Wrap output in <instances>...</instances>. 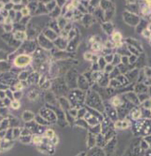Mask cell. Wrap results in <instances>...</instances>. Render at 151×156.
Returning a JSON list of instances; mask_svg holds the SVG:
<instances>
[{"instance_id": "cell-1", "label": "cell", "mask_w": 151, "mask_h": 156, "mask_svg": "<svg viewBox=\"0 0 151 156\" xmlns=\"http://www.w3.org/2000/svg\"><path fill=\"white\" fill-rule=\"evenodd\" d=\"M31 60V58L27 55H21L17 56L14 61L15 65L18 67H24L28 65Z\"/></svg>"}, {"instance_id": "cell-2", "label": "cell", "mask_w": 151, "mask_h": 156, "mask_svg": "<svg viewBox=\"0 0 151 156\" xmlns=\"http://www.w3.org/2000/svg\"><path fill=\"white\" fill-rule=\"evenodd\" d=\"M14 38L16 39V40H17V41L24 40L26 38V34L24 31H17L14 34Z\"/></svg>"}, {"instance_id": "cell-3", "label": "cell", "mask_w": 151, "mask_h": 156, "mask_svg": "<svg viewBox=\"0 0 151 156\" xmlns=\"http://www.w3.org/2000/svg\"><path fill=\"white\" fill-rule=\"evenodd\" d=\"M21 14L23 16H28V14H29V9H28V8H23L21 10Z\"/></svg>"}, {"instance_id": "cell-4", "label": "cell", "mask_w": 151, "mask_h": 156, "mask_svg": "<svg viewBox=\"0 0 151 156\" xmlns=\"http://www.w3.org/2000/svg\"><path fill=\"white\" fill-rule=\"evenodd\" d=\"M11 105L14 108L17 109L19 107V103L18 101H14L13 102L11 103Z\"/></svg>"}]
</instances>
